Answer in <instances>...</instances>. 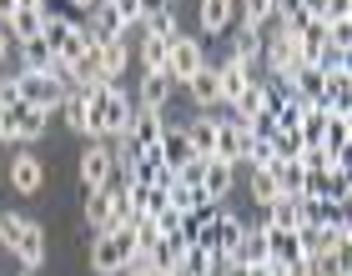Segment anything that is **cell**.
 Masks as SVG:
<instances>
[{"label":"cell","instance_id":"1","mask_svg":"<svg viewBox=\"0 0 352 276\" xmlns=\"http://www.w3.org/2000/svg\"><path fill=\"white\" fill-rule=\"evenodd\" d=\"M45 131H51V111L36 106H0V146H36Z\"/></svg>","mask_w":352,"mask_h":276},{"label":"cell","instance_id":"2","mask_svg":"<svg viewBox=\"0 0 352 276\" xmlns=\"http://www.w3.org/2000/svg\"><path fill=\"white\" fill-rule=\"evenodd\" d=\"M131 262V231H96L91 236V276H121Z\"/></svg>","mask_w":352,"mask_h":276},{"label":"cell","instance_id":"3","mask_svg":"<svg viewBox=\"0 0 352 276\" xmlns=\"http://www.w3.org/2000/svg\"><path fill=\"white\" fill-rule=\"evenodd\" d=\"M242 231H247V221L236 216V211H217V216L197 231V246H206L217 262H232V251H236V241H242Z\"/></svg>","mask_w":352,"mask_h":276},{"label":"cell","instance_id":"4","mask_svg":"<svg viewBox=\"0 0 352 276\" xmlns=\"http://www.w3.org/2000/svg\"><path fill=\"white\" fill-rule=\"evenodd\" d=\"M15 91H21V101L25 106H36V111H51V116H56V106L60 101H66V80H60V76H41V71H21V76H15Z\"/></svg>","mask_w":352,"mask_h":276},{"label":"cell","instance_id":"5","mask_svg":"<svg viewBox=\"0 0 352 276\" xmlns=\"http://www.w3.org/2000/svg\"><path fill=\"white\" fill-rule=\"evenodd\" d=\"M201 66H206L201 41H197V36H182V30H176V36L166 41V76H171V86H186V80L197 76Z\"/></svg>","mask_w":352,"mask_h":276},{"label":"cell","instance_id":"6","mask_svg":"<svg viewBox=\"0 0 352 276\" xmlns=\"http://www.w3.org/2000/svg\"><path fill=\"white\" fill-rule=\"evenodd\" d=\"M10 191L15 196H41L45 191V161L30 146H15V156H10Z\"/></svg>","mask_w":352,"mask_h":276},{"label":"cell","instance_id":"7","mask_svg":"<svg viewBox=\"0 0 352 276\" xmlns=\"http://www.w3.org/2000/svg\"><path fill=\"white\" fill-rule=\"evenodd\" d=\"M76 176H81V186H86V191L111 186V181H116V161H111V146H106V141H91L86 151H81V161H76Z\"/></svg>","mask_w":352,"mask_h":276},{"label":"cell","instance_id":"8","mask_svg":"<svg viewBox=\"0 0 352 276\" xmlns=\"http://www.w3.org/2000/svg\"><path fill=\"white\" fill-rule=\"evenodd\" d=\"M45 231H41V221H25L21 226V236H15V246H10V256H15V266L21 271H41L45 266Z\"/></svg>","mask_w":352,"mask_h":276},{"label":"cell","instance_id":"9","mask_svg":"<svg viewBox=\"0 0 352 276\" xmlns=\"http://www.w3.org/2000/svg\"><path fill=\"white\" fill-rule=\"evenodd\" d=\"M91 66H96V76H101V80L126 76V71H131V41H106V45H96V51H91Z\"/></svg>","mask_w":352,"mask_h":276},{"label":"cell","instance_id":"10","mask_svg":"<svg viewBox=\"0 0 352 276\" xmlns=\"http://www.w3.org/2000/svg\"><path fill=\"white\" fill-rule=\"evenodd\" d=\"M232 186H236V166L232 161H201V196L206 201L221 206V196H232Z\"/></svg>","mask_w":352,"mask_h":276},{"label":"cell","instance_id":"11","mask_svg":"<svg viewBox=\"0 0 352 276\" xmlns=\"http://www.w3.org/2000/svg\"><path fill=\"white\" fill-rule=\"evenodd\" d=\"M126 136H131L136 151H156V141L166 136V116H162V111H136V116H131V131H126Z\"/></svg>","mask_w":352,"mask_h":276},{"label":"cell","instance_id":"12","mask_svg":"<svg viewBox=\"0 0 352 276\" xmlns=\"http://www.w3.org/2000/svg\"><path fill=\"white\" fill-rule=\"evenodd\" d=\"M272 95H277V91H272V80H252V86H247V91L232 101V111H236L232 121H236V126H252V116L272 106Z\"/></svg>","mask_w":352,"mask_h":276},{"label":"cell","instance_id":"13","mask_svg":"<svg viewBox=\"0 0 352 276\" xmlns=\"http://www.w3.org/2000/svg\"><path fill=\"white\" fill-rule=\"evenodd\" d=\"M171 91H176V86H171V76H141L131 101H136V111H166Z\"/></svg>","mask_w":352,"mask_h":276},{"label":"cell","instance_id":"14","mask_svg":"<svg viewBox=\"0 0 352 276\" xmlns=\"http://www.w3.org/2000/svg\"><path fill=\"white\" fill-rule=\"evenodd\" d=\"M236 21V0H201L197 5V25H201V36H221Z\"/></svg>","mask_w":352,"mask_h":276},{"label":"cell","instance_id":"15","mask_svg":"<svg viewBox=\"0 0 352 276\" xmlns=\"http://www.w3.org/2000/svg\"><path fill=\"white\" fill-rule=\"evenodd\" d=\"M41 30H45V15H41V5H21L6 21V36L15 41V45H25V41H41Z\"/></svg>","mask_w":352,"mask_h":276},{"label":"cell","instance_id":"16","mask_svg":"<svg viewBox=\"0 0 352 276\" xmlns=\"http://www.w3.org/2000/svg\"><path fill=\"white\" fill-rule=\"evenodd\" d=\"M347 151H352V116H327V126H322V156L342 161Z\"/></svg>","mask_w":352,"mask_h":276},{"label":"cell","instance_id":"17","mask_svg":"<svg viewBox=\"0 0 352 276\" xmlns=\"http://www.w3.org/2000/svg\"><path fill=\"white\" fill-rule=\"evenodd\" d=\"M338 241H332V226H317V221H302L297 226V251L307 256V262H317V256H327Z\"/></svg>","mask_w":352,"mask_h":276},{"label":"cell","instance_id":"18","mask_svg":"<svg viewBox=\"0 0 352 276\" xmlns=\"http://www.w3.org/2000/svg\"><path fill=\"white\" fill-rule=\"evenodd\" d=\"M267 226L257 221V226H247V231H242V241H236V251H232V262L236 266H257V262H267Z\"/></svg>","mask_w":352,"mask_h":276},{"label":"cell","instance_id":"19","mask_svg":"<svg viewBox=\"0 0 352 276\" xmlns=\"http://www.w3.org/2000/svg\"><path fill=\"white\" fill-rule=\"evenodd\" d=\"M186 95H191V106H197V111H212V106H221V101H217V66H212V60H206V66L186 80Z\"/></svg>","mask_w":352,"mask_h":276},{"label":"cell","instance_id":"20","mask_svg":"<svg viewBox=\"0 0 352 276\" xmlns=\"http://www.w3.org/2000/svg\"><path fill=\"white\" fill-rule=\"evenodd\" d=\"M212 161H242V126L236 121H217V136H212Z\"/></svg>","mask_w":352,"mask_h":276},{"label":"cell","instance_id":"21","mask_svg":"<svg viewBox=\"0 0 352 276\" xmlns=\"http://www.w3.org/2000/svg\"><path fill=\"white\" fill-rule=\"evenodd\" d=\"M262 221L272 226V231H297V226H302V201L297 196H277L262 211Z\"/></svg>","mask_w":352,"mask_h":276},{"label":"cell","instance_id":"22","mask_svg":"<svg viewBox=\"0 0 352 276\" xmlns=\"http://www.w3.org/2000/svg\"><path fill=\"white\" fill-rule=\"evenodd\" d=\"M156 156H162V166H171V171H182L186 161H197V156H191L186 131H171V126H166V136L156 141Z\"/></svg>","mask_w":352,"mask_h":276},{"label":"cell","instance_id":"23","mask_svg":"<svg viewBox=\"0 0 352 276\" xmlns=\"http://www.w3.org/2000/svg\"><path fill=\"white\" fill-rule=\"evenodd\" d=\"M247 86H252V76H247L242 66H232V60H221V66H217V101H221V106H232Z\"/></svg>","mask_w":352,"mask_h":276},{"label":"cell","instance_id":"24","mask_svg":"<svg viewBox=\"0 0 352 276\" xmlns=\"http://www.w3.org/2000/svg\"><path fill=\"white\" fill-rule=\"evenodd\" d=\"M272 181H277V196H302L307 166H297V161H272Z\"/></svg>","mask_w":352,"mask_h":276},{"label":"cell","instance_id":"25","mask_svg":"<svg viewBox=\"0 0 352 276\" xmlns=\"http://www.w3.org/2000/svg\"><path fill=\"white\" fill-rule=\"evenodd\" d=\"M56 111H60V116H66V126H71V131H76V136H86V141H96V126H91V111H86V101H81V95H76V91H66V101H60Z\"/></svg>","mask_w":352,"mask_h":276},{"label":"cell","instance_id":"26","mask_svg":"<svg viewBox=\"0 0 352 276\" xmlns=\"http://www.w3.org/2000/svg\"><path fill=\"white\" fill-rule=\"evenodd\" d=\"M136 60H141V76H166V41L141 36L136 41Z\"/></svg>","mask_w":352,"mask_h":276},{"label":"cell","instance_id":"27","mask_svg":"<svg viewBox=\"0 0 352 276\" xmlns=\"http://www.w3.org/2000/svg\"><path fill=\"white\" fill-rule=\"evenodd\" d=\"M121 186H126V196H131V216L136 221H146V216H156V211L166 206V196L156 186H131V181H121Z\"/></svg>","mask_w":352,"mask_h":276},{"label":"cell","instance_id":"28","mask_svg":"<svg viewBox=\"0 0 352 276\" xmlns=\"http://www.w3.org/2000/svg\"><path fill=\"white\" fill-rule=\"evenodd\" d=\"M106 226H111V186L86 191V231L96 236V231H106Z\"/></svg>","mask_w":352,"mask_h":276},{"label":"cell","instance_id":"29","mask_svg":"<svg viewBox=\"0 0 352 276\" xmlns=\"http://www.w3.org/2000/svg\"><path fill=\"white\" fill-rule=\"evenodd\" d=\"M212 136H217V116H197L186 126V141H191V156L197 161H212Z\"/></svg>","mask_w":352,"mask_h":276},{"label":"cell","instance_id":"30","mask_svg":"<svg viewBox=\"0 0 352 276\" xmlns=\"http://www.w3.org/2000/svg\"><path fill=\"white\" fill-rule=\"evenodd\" d=\"M176 5H166V10H151V15H141V36H156V41H171L176 36Z\"/></svg>","mask_w":352,"mask_h":276},{"label":"cell","instance_id":"31","mask_svg":"<svg viewBox=\"0 0 352 276\" xmlns=\"http://www.w3.org/2000/svg\"><path fill=\"white\" fill-rule=\"evenodd\" d=\"M21 60H25V71L60 76V71H56V56H51V45H45V41H25V45H21Z\"/></svg>","mask_w":352,"mask_h":276},{"label":"cell","instance_id":"32","mask_svg":"<svg viewBox=\"0 0 352 276\" xmlns=\"http://www.w3.org/2000/svg\"><path fill=\"white\" fill-rule=\"evenodd\" d=\"M247 191H252V201H257V211H267L272 201H277V181H272V166H252Z\"/></svg>","mask_w":352,"mask_h":276},{"label":"cell","instance_id":"33","mask_svg":"<svg viewBox=\"0 0 352 276\" xmlns=\"http://www.w3.org/2000/svg\"><path fill=\"white\" fill-rule=\"evenodd\" d=\"M217 266H221V262H217L206 246H197V241H191L186 256H182V276H217Z\"/></svg>","mask_w":352,"mask_h":276},{"label":"cell","instance_id":"34","mask_svg":"<svg viewBox=\"0 0 352 276\" xmlns=\"http://www.w3.org/2000/svg\"><path fill=\"white\" fill-rule=\"evenodd\" d=\"M267 146H272V161H297V166H302V151H307L297 131H277Z\"/></svg>","mask_w":352,"mask_h":276},{"label":"cell","instance_id":"35","mask_svg":"<svg viewBox=\"0 0 352 276\" xmlns=\"http://www.w3.org/2000/svg\"><path fill=\"white\" fill-rule=\"evenodd\" d=\"M312 276H352V262H347V246H332L327 256L312 262Z\"/></svg>","mask_w":352,"mask_h":276},{"label":"cell","instance_id":"36","mask_svg":"<svg viewBox=\"0 0 352 276\" xmlns=\"http://www.w3.org/2000/svg\"><path fill=\"white\" fill-rule=\"evenodd\" d=\"M21 226H25V216L0 211V251H6V256H10V246H15V236H21Z\"/></svg>","mask_w":352,"mask_h":276},{"label":"cell","instance_id":"37","mask_svg":"<svg viewBox=\"0 0 352 276\" xmlns=\"http://www.w3.org/2000/svg\"><path fill=\"white\" fill-rule=\"evenodd\" d=\"M156 231H162V236H182V216H176V211L171 206H162V211H156Z\"/></svg>","mask_w":352,"mask_h":276},{"label":"cell","instance_id":"38","mask_svg":"<svg viewBox=\"0 0 352 276\" xmlns=\"http://www.w3.org/2000/svg\"><path fill=\"white\" fill-rule=\"evenodd\" d=\"M121 276H156V271H151V256L131 251V262H126V271H121Z\"/></svg>","mask_w":352,"mask_h":276},{"label":"cell","instance_id":"39","mask_svg":"<svg viewBox=\"0 0 352 276\" xmlns=\"http://www.w3.org/2000/svg\"><path fill=\"white\" fill-rule=\"evenodd\" d=\"M0 106H21V91H15V76L0 80Z\"/></svg>","mask_w":352,"mask_h":276},{"label":"cell","instance_id":"40","mask_svg":"<svg viewBox=\"0 0 352 276\" xmlns=\"http://www.w3.org/2000/svg\"><path fill=\"white\" fill-rule=\"evenodd\" d=\"M247 276H287L277 262H257V266H247Z\"/></svg>","mask_w":352,"mask_h":276},{"label":"cell","instance_id":"41","mask_svg":"<svg viewBox=\"0 0 352 276\" xmlns=\"http://www.w3.org/2000/svg\"><path fill=\"white\" fill-rule=\"evenodd\" d=\"M287 276H312V262H307V256H297V262L292 266H282Z\"/></svg>","mask_w":352,"mask_h":276},{"label":"cell","instance_id":"42","mask_svg":"<svg viewBox=\"0 0 352 276\" xmlns=\"http://www.w3.org/2000/svg\"><path fill=\"white\" fill-rule=\"evenodd\" d=\"M15 10H21V0H0V25H6L10 15H15Z\"/></svg>","mask_w":352,"mask_h":276},{"label":"cell","instance_id":"43","mask_svg":"<svg viewBox=\"0 0 352 276\" xmlns=\"http://www.w3.org/2000/svg\"><path fill=\"white\" fill-rule=\"evenodd\" d=\"M10 51H15V41L6 36V25H0V60H10Z\"/></svg>","mask_w":352,"mask_h":276},{"label":"cell","instance_id":"44","mask_svg":"<svg viewBox=\"0 0 352 276\" xmlns=\"http://www.w3.org/2000/svg\"><path fill=\"white\" fill-rule=\"evenodd\" d=\"M0 80H6V60H0Z\"/></svg>","mask_w":352,"mask_h":276},{"label":"cell","instance_id":"45","mask_svg":"<svg viewBox=\"0 0 352 276\" xmlns=\"http://www.w3.org/2000/svg\"><path fill=\"white\" fill-rule=\"evenodd\" d=\"M0 266H6V251H0Z\"/></svg>","mask_w":352,"mask_h":276},{"label":"cell","instance_id":"46","mask_svg":"<svg viewBox=\"0 0 352 276\" xmlns=\"http://www.w3.org/2000/svg\"><path fill=\"white\" fill-rule=\"evenodd\" d=\"M21 276H36V271H21Z\"/></svg>","mask_w":352,"mask_h":276}]
</instances>
